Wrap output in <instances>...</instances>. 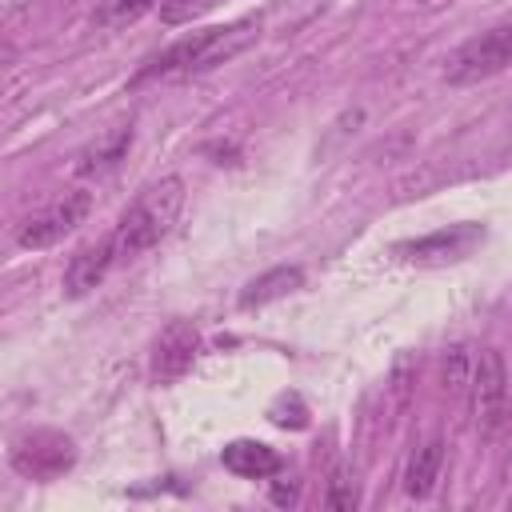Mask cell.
I'll use <instances>...</instances> for the list:
<instances>
[{"mask_svg": "<svg viewBox=\"0 0 512 512\" xmlns=\"http://www.w3.org/2000/svg\"><path fill=\"white\" fill-rule=\"evenodd\" d=\"M468 400H472V420L484 436H492L508 420V368L496 348H484L480 360L472 364Z\"/></svg>", "mask_w": 512, "mask_h": 512, "instance_id": "obj_5", "label": "cell"}, {"mask_svg": "<svg viewBox=\"0 0 512 512\" xmlns=\"http://www.w3.org/2000/svg\"><path fill=\"white\" fill-rule=\"evenodd\" d=\"M196 348H200L196 324H192V320H172V324L156 336V348H152V380H156V384L180 380V376L192 368Z\"/></svg>", "mask_w": 512, "mask_h": 512, "instance_id": "obj_8", "label": "cell"}, {"mask_svg": "<svg viewBox=\"0 0 512 512\" xmlns=\"http://www.w3.org/2000/svg\"><path fill=\"white\" fill-rule=\"evenodd\" d=\"M76 464V444L56 428H32L12 440V468L28 480H56Z\"/></svg>", "mask_w": 512, "mask_h": 512, "instance_id": "obj_4", "label": "cell"}, {"mask_svg": "<svg viewBox=\"0 0 512 512\" xmlns=\"http://www.w3.org/2000/svg\"><path fill=\"white\" fill-rule=\"evenodd\" d=\"M512 64V28H488L472 40H464L448 60H444V80L448 84H476Z\"/></svg>", "mask_w": 512, "mask_h": 512, "instance_id": "obj_3", "label": "cell"}, {"mask_svg": "<svg viewBox=\"0 0 512 512\" xmlns=\"http://www.w3.org/2000/svg\"><path fill=\"white\" fill-rule=\"evenodd\" d=\"M128 148H132V128H112V132H104L96 144H88V148L76 156V172H80V176H100V172L116 168Z\"/></svg>", "mask_w": 512, "mask_h": 512, "instance_id": "obj_12", "label": "cell"}, {"mask_svg": "<svg viewBox=\"0 0 512 512\" xmlns=\"http://www.w3.org/2000/svg\"><path fill=\"white\" fill-rule=\"evenodd\" d=\"M220 464H224L232 476H244V480H268V476L280 472L284 460H280L276 448H268V444H260V440H232V444H224Z\"/></svg>", "mask_w": 512, "mask_h": 512, "instance_id": "obj_10", "label": "cell"}, {"mask_svg": "<svg viewBox=\"0 0 512 512\" xmlns=\"http://www.w3.org/2000/svg\"><path fill=\"white\" fill-rule=\"evenodd\" d=\"M276 500H280V504H288V500H296V488H276Z\"/></svg>", "mask_w": 512, "mask_h": 512, "instance_id": "obj_17", "label": "cell"}, {"mask_svg": "<svg viewBox=\"0 0 512 512\" xmlns=\"http://www.w3.org/2000/svg\"><path fill=\"white\" fill-rule=\"evenodd\" d=\"M480 240H484V228L480 224H448V228H436L428 236L400 240L392 252L400 260H408V264H448V260L468 256Z\"/></svg>", "mask_w": 512, "mask_h": 512, "instance_id": "obj_7", "label": "cell"}, {"mask_svg": "<svg viewBox=\"0 0 512 512\" xmlns=\"http://www.w3.org/2000/svg\"><path fill=\"white\" fill-rule=\"evenodd\" d=\"M304 284V272L300 268H268L264 276L248 280L244 292H240V308H260V304H272L288 292H296Z\"/></svg>", "mask_w": 512, "mask_h": 512, "instance_id": "obj_13", "label": "cell"}, {"mask_svg": "<svg viewBox=\"0 0 512 512\" xmlns=\"http://www.w3.org/2000/svg\"><path fill=\"white\" fill-rule=\"evenodd\" d=\"M324 504H328V508H340V512L356 508V488H352V480H348L344 472L332 476V484H328V500H324Z\"/></svg>", "mask_w": 512, "mask_h": 512, "instance_id": "obj_16", "label": "cell"}, {"mask_svg": "<svg viewBox=\"0 0 512 512\" xmlns=\"http://www.w3.org/2000/svg\"><path fill=\"white\" fill-rule=\"evenodd\" d=\"M260 32V20L248 16V20H236L228 28H204V32H192L184 40H176L172 48H164L136 80H152V76H188V72H204V68H216L224 60H232L240 48H248Z\"/></svg>", "mask_w": 512, "mask_h": 512, "instance_id": "obj_2", "label": "cell"}, {"mask_svg": "<svg viewBox=\"0 0 512 512\" xmlns=\"http://www.w3.org/2000/svg\"><path fill=\"white\" fill-rule=\"evenodd\" d=\"M216 4H224V0H160L156 12H160L164 24H192L196 16L212 12Z\"/></svg>", "mask_w": 512, "mask_h": 512, "instance_id": "obj_14", "label": "cell"}, {"mask_svg": "<svg viewBox=\"0 0 512 512\" xmlns=\"http://www.w3.org/2000/svg\"><path fill=\"white\" fill-rule=\"evenodd\" d=\"M416 4H436V0H416Z\"/></svg>", "mask_w": 512, "mask_h": 512, "instance_id": "obj_19", "label": "cell"}, {"mask_svg": "<svg viewBox=\"0 0 512 512\" xmlns=\"http://www.w3.org/2000/svg\"><path fill=\"white\" fill-rule=\"evenodd\" d=\"M144 8H148V0H108V4L96 12V20L108 24V28H116V24H124V20H136Z\"/></svg>", "mask_w": 512, "mask_h": 512, "instance_id": "obj_15", "label": "cell"}, {"mask_svg": "<svg viewBox=\"0 0 512 512\" xmlns=\"http://www.w3.org/2000/svg\"><path fill=\"white\" fill-rule=\"evenodd\" d=\"M440 468H444V444L440 440H424L412 456H408V468H404V488L408 496L424 500L432 496L436 480H440Z\"/></svg>", "mask_w": 512, "mask_h": 512, "instance_id": "obj_11", "label": "cell"}, {"mask_svg": "<svg viewBox=\"0 0 512 512\" xmlns=\"http://www.w3.org/2000/svg\"><path fill=\"white\" fill-rule=\"evenodd\" d=\"M84 216H88V192H64L60 200H52L40 212H32V216L20 220L16 244L20 248H48V244L64 240Z\"/></svg>", "mask_w": 512, "mask_h": 512, "instance_id": "obj_6", "label": "cell"}, {"mask_svg": "<svg viewBox=\"0 0 512 512\" xmlns=\"http://www.w3.org/2000/svg\"><path fill=\"white\" fill-rule=\"evenodd\" d=\"M508 424H512V384H508Z\"/></svg>", "mask_w": 512, "mask_h": 512, "instance_id": "obj_18", "label": "cell"}, {"mask_svg": "<svg viewBox=\"0 0 512 512\" xmlns=\"http://www.w3.org/2000/svg\"><path fill=\"white\" fill-rule=\"evenodd\" d=\"M180 208H184V180H180V176H164V180L148 184V188L132 200V208L120 216V224L112 228L116 256H120V260H132V256L156 248V244L172 232Z\"/></svg>", "mask_w": 512, "mask_h": 512, "instance_id": "obj_1", "label": "cell"}, {"mask_svg": "<svg viewBox=\"0 0 512 512\" xmlns=\"http://www.w3.org/2000/svg\"><path fill=\"white\" fill-rule=\"evenodd\" d=\"M116 260H120V256H116V240H112V236H104L100 244L80 248V252L68 260V268H64V292H68V296H88V292L108 276V268H112Z\"/></svg>", "mask_w": 512, "mask_h": 512, "instance_id": "obj_9", "label": "cell"}]
</instances>
